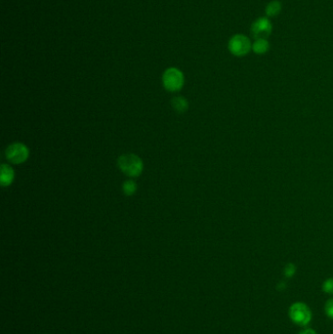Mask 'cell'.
Here are the masks:
<instances>
[{"mask_svg":"<svg viewBox=\"0 0 333 334\" xmlns=\"http://www.w3.org/2000/svg\"><path fill=\"white\" fill-rule=\"evenodd\" d=\"M250 48L251 43L249 39L242 34H236L232 36L229 42V49L235 56H243L247 54Z\"/></svg>","mask_w":333,"mask_h":334,"instance_id":"5","label":"cell"},{"mask_svg":"<svg viewBox=\"0 0 333 334\" xmlns=\"http://www.w3.org/2000/svg\"><path fill=\"white\" fill-rule=\"evenodd\" d=\"M15 179V172L14 169L8 165V164H2L1 165V176H0V182L3 187L10 186Z\"/></svg>","mask_w":333,"mask_h":334,"instance_id":"7","label":"cell"},{"mask_svg":"<svg viewBox=\"0 0 333 334\" xmlns=\"http://www.w3.org/2000/svg\"><path fill=\"white\" fill-rule=\"evenodd\" d=\"M6 158L14 163V164H21L28 158L29 151L27 147L22 143H14L10 145L6 150Z\"/></svg>","mask_w":333,"mask_h":334,"instance_id":"4","label":"cell"},{"mask_svg":"<svg viewBox=\"0 0 333 334\" xmlns=\"http://www.w3.org/2000/svg\"><path fill=\"white\" fill-rule=\"evenodd\" d=\"M163 86L170 92L179 91L184 85V76L181 71L171 68L165 71L162 77Z\"/></svg>","mask_w":333,"mask_h":334,"instance_id":"3","label":"cell"},{"mask_svg":"<svg viewBox=\"0 0 333 334\" xmlns=\"http://www.w3.org/2000/svg\"><path fill=\"white\" fill-rule=\"evenodd\" d=\"M298 334H317V333H316L314 330L306 329V330H303L302 332H300Z\"/></svg>","mask_w":333,"mask_h":334,"instance_id":"15","label":"cell"},{"mask_svg":"<svg viewBox=\"0 0 333 334\" xmlns=\"http://www.w3.org/2000/svg\"><path fill=\"white\" fill-rule=\"evenodd\" d=\"M171 105L173 107V109L177 112L179 113H183L185 111L188 110L189 108V103L188 101L181 97V96H178V97H174L172 100H171Z\"/></svg>","mask_w":333,"mask_h":334,"instance_id":"8","label":"cell"},{"mask_svg":"<svg viewBox=\"0 0 333 334\" xmlns=\"http://www.w3.org/2000/svg\"><path fill=\"white\" fill-rule=\"evenodd\" d=\"M281 9H282L281 3H280L279 1H273V2H271V3L267 6V8H266V13H267L268 16L273 17V16L278 15V14L280 13Z\"/></svg>","mask_w":333,"mask_h":334,"instance_id":"11","label":"cell"},{"mask_svg":"<svg viewBox=\"0 0 333 334\" xmlns=\"http://www.w3.org/2000/svg\"><path fill=\"white\" fill-rule=\"evenodd\" d=\"M117 164L119 169L129 177H138L144 167L142 159L133 154L121 155L117 160Z\"/></svg>","mask_w":333,"mask_h":334,"instance_id":"1","label":"cell"},{"mask_svg":"<svg viewBox=\"0 0 333 334\" xmlns=\"http://www.w3.org/2000/svg\"><path fill=\"white\" fill-rule=\"evenodd\" d=\"M323 290L328 294H333V278L328 279L323 283Z\"/></svg>","mask_w":333,"mask_h":334,"instance_id":"12","label":"cell"},{"mask_svg":"<svg viewBox=\"0 0 333 334\" xmlns=\"http://www.w3.org/2000/svg\"><path fill=\"white\" fill-rule=\"evenodd\" d=\"M325 312H326V315L330 319L333 320V297L327 301L326 306H325Z\"/></svg>","mask_w":333,"mask_h":334,"instance_id":"13","label":"cell"},{"mask_svg":"<svg viewBox=\"0 0 333 334\" xmlns=\"http://www.w3.org/2000/svg\"><path fill=\"white\" fill-rule=\"evenodd\" d=\"M122 190H123V193L126 196H133L136 193V191H137V185H136V183L134 181L128 180V181L123 183Z\"/></svg>","mask_w":333,"mask_h":334,"instance_id":"10","label":"cell"},{"mask_svg":"<svg viewBox=\"0 0 333 334\" xmlns=\"http://www.w3.org/2000/svg\"><path fill=\"white\" fill-rule=\"evenodd\" d=\"M272 30V25L270 21L266 18H260L257 21H255L252 25L251 31L253 36L256 37V39L259 38H266Z\"/></svg>","mask_w":333,"mask_h":334,"instance_id":"6","label":"cell"},{"mask_svg":"<svg viewBox=\"0 0 333 334\" xmlns=\"http://www.w3.org/2000/svg\"><path fill=\"white\" fill-rule=\"evenodd\" d=\"M288 315L290 320L300 327H306L312 320L311 309L303 302L293 303L288 310Z\"/></svg>","mask_w":333,"mask_h":334,"instance_id":"2","label":"cell"},{"mask_svg":"<svg viewBox=\"0 0 333 334\" xmlns=\"http://www.w3.org/2000/svg\"><path fill=\"white\" fill-rule=\"evenodd\" d=\"M295 271H296L295 266L292 264H288L284 269V275L286 277H292L295 274Z\"/></svg>","mask_w":333,"mask_h":334,"instance_id":"14","label":"cell"},{"mask_svg":"<svg viewBox=\"0 0 333 334\" xmlns=\"http://www.w3.org/2000/svg\"><path fill=\"white\" fill-rule=\"evenodd\" d=\"M252 49L257 54H264L269 49V43L265 38L256 39V41L252 45Z\"/></svg>","mask_w":333,"mask_h":334,"instance_id":"9","label":"cell"}]
</instances>
